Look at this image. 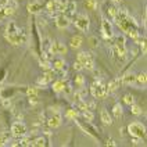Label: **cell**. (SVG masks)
Returning <instances> with one entry per match:
<instances>
[{
  "label": "cell",
  "mask_w": 147,
  "mask_h": 147,
  "mask_svg": "<svg viewBox=\"0 0 147 147\" xmlns=\"http://www.w3.org/2000/svg\"><path fill=\"white\" fill-rule=\"evenodd\" d=\"M8 0H0V6H7Z\"/></svg>",
  "instance_id": "35"
},
{
  "label": "cell",
  "mask_w": 147,
  "mask_h": 147,
  "mask_svg": "<svg viewBox=\"0 0 147 147\" xmlns=\"http://www.w3.org/2000/svg\"><path fill=\"white\" fill-rule=\"evenodd\" d=\"M108 93V89L101 83V82H96L93 86H92V94L96 98H103L107 96Z\"/></svg>",
  "instance_id": "5"
},
{
  "label": "cell",
  "mask_w": 147,
  "mask_h": 147,
  "mask_svg": "<svg viewBox=\"0 0 147 147\" xmlns=\"http://www.w3.org/2000/svg\"><path fill=\"white\" fill-rule=\"evenodd\" d=\"M7 17V14H6V8H4V6H0V20H4Z\"/></svg>",
  "instance_id": "28"
},
{
  "label": "cell",
  "mask_w": 147,
  "mask_h": 147,
  "mask_svg": "<svg viewBox=\"0 0 147 147\" xmlns=\"http://www.w3.org/2000/svg\"><path fill=\"white\" fill-rule=\"evenodd\" d=\"M50 53H53V54H65L67 47L60 42H54V43L50 45Z\"/></svg>",
  "instance_id": "8"
},
{
  "label": "cell",
  "mask_w": 147,
  "mask_h": 147,
  "mask_svg": "<svg viewBox=\"0 0 147 147\" xmlns=\"http://www.w3.org/2000/svg\"><path fill=\"white\" fill-rule=\"evenodd\" d=\"M68 24H69V21H68V18H67L65 16H60L56 18V25H57L58 28H67L68 26Z\"/></svg>",
  "instance_id": "11"
},
{
  "label": "cell",
  "mask_w": 147,
  "mask_h": 147,
  "mask_svg": "<svg viewBox=\"0 0 147 147\" xmlns=\"http://www.w3.org/2000/svg\"><path fill=\"white\" fill-rule=\"evenodd\" d=\"M3 104H4L6 107H8L10 106V101H8V100H4V103H3Z\"/></svg>",
  "instance_id": "37"
},
{
  "label": "cell",
  "mask_w": 147,
  "mask_h": 147,
  "mask_svg": "<svg viewBox=\"0 0 147 147\" xmlns=\"http://www.w3.org/2000/svg\"><path fill=\"white\" fill-rule=\"evenodd\" d=\"M115 20H117V22L119 25V28L122 29L123 32L128 33L131 38H133V39H138V38H139L138 29L135 28V21H133L132 17H129L128 13H125V11H118Z\"/></svg>",
  "instance_id": "1"
},
{
  "label": "cell",
  "mask_w": 147,
  "mask_h": 147,
  "mask_svg": "<svg viewBox=\"0 0 147 147\" xmlns=\"http://www.w3.org/2000/svg\"><path fill=\"white\" fill-rule=\"evenodd\" d=\"M74 68H75V69H78V71H81V69L83 68V67H82L81 64H79V63H75V65H74Z\"/></svg>",
  "instance_id": "34"
},
{
  "label": "cell",
  "mask_w": 147,
  "mask_h": 147,
  "mask_svg": "<svg viewBox=\"0 0 147 147\" xmlns=\"http://www.w3.org/2000/svg\"><path fill=\"white\" fill-rule=\"evenodd\" d=\"M100 117H101V121H103V123H106V125H111V123H113V119H111L110 114L107 113L106 110H101Z\"/></svg>",
  "instance_id": "13"
},
{
  "label": "cell",
  "mask_w": 147,
  "mask_h": 147,
  "mask_svg": "<svg viewBox=\"0 0 147 147\" xmlns=\"http://www.w3.org/2000/svg\"><path fill=\"white\" fill-rule=\"evenodd\" d=\"M60 123H61V115H60V113H56L49 119V125L50 128H57V126H60Z\"/></svg>",
  "instance_id": "10"
},
{
  "label": "cell",
  "mask_w": 147,
  "mask_h": 147,
  "mask_svg": "<svg viewBox=\"0 0 147 147\" xmlns=\"http://www.w3.org/2000/svg\"><path fill=\"white\" fill-rule=\"evenodd\" d=\"M11 133L16 138H22V136H25V133H26V128H25V125L22 122L17 121V122H14L11 125Z\"/></svg>",
  "instance_id": "6"
},
{
  "label": "cell",
  "mask_w": 147,
  "mask_h": 147,
  "mask_svg": "<svg viewBox=\"0 0 147 147\" xmlns=\"http://www.w3.org/2000/svg\"><path fill=\"white\" fill-rule=\"evenodd\" d=\"M82 45V38L81 36H74L71 39V47L72 49H79Z\"/></svg>",
  "instance_id": "14"
},
{
  "label": "cell",
  "mask_w": 147,
  "mask_h": 147,
  "mask_svg": "<svg viewBox=\"0 0 147 147\" xmlns=\"http://www.w3.org/2000/svg\"><path fill=\"white\" fill-rule=\"evenodd\" d=\"M136 82L139 83L140 86H144V85H146V82H147L146 72H142V74H139V75L136 76Z\"/></svg>",
  "instance_id": "16"
},
{
  "label": "cell",
  "mask_w": 147,
  "mask_h": 147,
  "mask_svg": "<svg viewBox=\"0 0 147 147\" xmlns=\"http://www.w3.org/2000/svg\"><path fill=\"white\" fill-rule=\"evenodd\" d=\"M40 8H42V4H40V3H32V4H29V6H28L29 13H38Z\"/></svg>",
  "instance_id": "18"
},
{
  "label": "cell",
  "mask_w": 147,
  "mask_h": 147,
  "mask_svg": "<svg viewBox=\"0 0 147 147\" xmlns=\"http://www.w3.org/2000/svg\"><path fill=\"white\" fill-rule=\"evenodd\" d=\"M83 115H85V118H88L89 121H92V119H93V114L90 113L89 110H88V111H85V113H83Z\"/></svg>",
  "instance_id": "31"
},
{
  "label": "cell",
  "mask_w": 147,
  "mask_h": 147,
  "mask_svg": "<svg viewBox=\"0 0 147 147\" xmlns=\"http://www.w3.org/2000/svg\"><path fill=\"white\" fill-rule=\"evenodd\" d=\"M131 111H132V114H135V115H140L142 113H143L139 106H135V103L131 104Z\"/></svg>",
  "instance_id": "20"
},
{
  "label": "cell",
  "mask_w": 147,
  "mask_h": 147,
  "mask_svg": "<svg viewBox=\"0 0 147 147\" xmlns=\"http://www.w3.org/2000/svg\"><path fill=\"white\" fill-rule=\"evenodd\" d=\"M121 83H122V81H121V78H118V79H114V81L111 82L110 85H108V88L107 89L108 90H117L119 86H121Z\"/></svg>",
  "instance_id": "15"
},
{
  "label": "cell",
  "mask_w": 147,
  "mask_h": 147,
  "mask_svg": "<svg viewBox=\"0 0 147 147\" xmlns=\"http://www.w3.org/2000/svg\"><path fill=\"white\" fill-rule=\"evenodd\" d=\"M75 82H76V85H78V86H79V88H82V86H83V76H81V75H79V76H76V79H75Z\"/></svg>",
  "instance_id": "29"
},
{
  "label": "cell",
  "mask_w": 147,
  "mask_h": 147,
  "mask_svg": "<svg viewBox=\"0 0 147 147\" xmlns=\"http://www.w3.org/2000/svg\"><path fill=\"white\" fill-rule=\"evenodd\" d=\"M75 26L78 29H81V31H88V28H89V18L85 14L76 16V18H75Z\"/></svg>",
  "instance_id": "7"
},
{
  "label": "cell",
  "mask_w": 147,
  "mask_h": 147,
  "mask_svg": "<svg viewBox=\"0 0 147 147\" xmlns=\"http://www.w3.org/2000/svg\"><path fill=\"white\" fill-rule=\"evenodd\" d=\"M107 144L108 146H115V142L114 140H107Z\"/></svg>",
  "instance_id": "36"
},
{
  "label": "cell",
  "mask_w": 147,
  "mask_h": 147,
  "mask_svg": "<svg viewBox=\"0 0 147 147\" xmlns=\"http://www.w3.org/2000/svg\"><path fill=\"white\" fill-rule=\"evenodd\" d=\"M103 35L106 38H111L113 36V26L107 20H103Z\"/></svg>",
  "instance_id": "9"
},
{
  "label": "cell",
  "mask_w": 147,
  "mask_h": 147,
  "mask_svg": "<svg viewBox=\"0 0 147 147\" xmlns=\"http://www.w3.org/2000/svg\"><path fill=\"white\" fill-rule=\"evenodd\" d=\"M117 13H118V11H117V8H115V7H108V14L113 17V18H115V17H117Z\"/></svg>",
  "instance_id": "27"
},
{
  "label": "cell",
  "mask_w": 147,
  "mask_h": 147,
  "mask_svg": "<svg viewBox=\"0 0 147 147\" xmlns=\"http://www.w3.org/2000/svg\"><path fill=\"white\" fill-rule=\"evenodd\" d=\"M86 7L90 8V10H94L96 8V1L94 0H88L86 1Z\"/></svg>",
  "instance_id": "24"
},
{
  "label": "cell",
  "mask_w": 147,
  "mask_h": 147,
  "mask_svg": "<svg viewBox=\"0 0 147 147\" xmlns=\"http://www.w3.org/2000/svg\"><path fill=\"white\" fill-rule=\"evenodd\" d=\"M63 67H64V61H63V60H56V61H54V68L61 69Z\"/></svg>",
  "instance_id": "25"
},
{
  "label": "cell",
  "mask_w": 147,
  "mask_h": 147,
  "mask_svg": "<svg viewBox=\"0 0 147 147\" xmlns=\"http://www.w3.org/2000/svg\"><path fill=\"white\" fill-rule=\"evenodd\" d=\"M76 113L75 111H68V117H71V118H76Z\"/></svg>",
  "instance_id": "33"
},
{
  "label": "cell",
  "mask_w": 147,
  "mask_h": 147,
  "mask_svg": "<svg viewBox=\"0 0 147 147\" xmlns=\"http://www.w3.org/2000/svg\"><path fill=\"white\" fill-rule=\"evenodd\" d=\"M32 146H45L46 144V140L43 139V138H39V139H36L33 143H31Z\"/></svg>",
  "instance_id": "23"
},
{
  "label": "cell",
  "mask_w": 147,
  "mask_h": 147,
  "mask_svg": "<svg viewBox=\"0 0 147 147\" xmlns=\"http://www.w3.org/2000/svg\"><path fill=\"white\" fill-rule=\"evenodd\" d=\"M90 45H92L93 47H97V46H98L97 38H94V36H93V38H90Z\"/></svg>",
  "instance_id": "30"
},
{
  "label": "cell",
  "mask_w": 147,
  "mask_h": 147,
  "mask_svg": "<svg viewBox=\"0 0 147 147\" xmlns=\"http://www.w3.org/2000/svg\"><path fill=\"white\" fill-rule=\"evenodd\" d=\"M4 75H6V71L0 68V82H3V81H4V78H6Z\"/></svg>",
  "instance_id": "32"
},
{
  "label": "cell",
  "mask_w": 147,
  "mask_h": 147,
  "mask_svg": "<svg viewBox=\"0 0 147 147\" xmlns=\"http://www.w3.org/2000/svg\"><path fill=\"white\" fill-rule=\"evenodd\" d=\"M114 117L115 118H121L122 117V107L119 104H115L114 106Z\"/></svg>",
  "instance_id": "19"
},
{
  "label": "cell",
  "mask_w": 147,
  "mask_h": 147,
  "mask_svg": "<svg viewBox=\"0 0 147 147\" xmlns=\"http://www.w3.org/2000/svg\"><path fill=\"white\" fill-rule=\"evenodd\" d=\"M8 139H10V133H3L1 136H0V146H4L6 143L8 142Z\"/></svg>",
  "instance_id": "21"
},
{
  "label": "cell",
  "mask_w": 147,
  "mask_h": 147,
  "mask_svg": "<svg viewBox=\"0 0 147 147\" xmlns=\"http://www.w3.org/2000/svg\"><path fill=\"white\" fill-rule=\"evenodd\" d=\"M128 131L132 136L139 138V139H144L146 138V126L140 122H133L128 126Z\"/></svg>",
  "instance_id": "3"
},
{
  "label": "cell",
  "mask_w": 147,
  "mask_h": 147,
  "mask_svg": "<svg viewBox=\"0 0 147 147\" xmlns=\"http://www.w3.org/2000/svg\"><path fill=\"white\" fill-rule=\"evenodd\" d=\"M122 83L125 85H133L135 82H136V75H133V74H126L125 76H122Z\"/></svg>",
  "instance_id": "12"
},
{
  "label": "cell",
  "mask_w": 147,
  "mask_h": 147,
  "mask_svg": "<svg viewBox=\"0 0 147 147\" xmlns=\"http://www.w3.org/2000/svg\"><path fill=\"white\" fill-rule=\"evenodd\" d=\"M64 88H65V82H64V81H56V82H54V85H53V89H54V92H61Z\"/></svg>",
  "instance_id": "17"
},
{
  "label": "cell",
  "mask_w": 147,
  "mask_h": 147,
  "mask_svg": "<svg viewBox=\"0 0 147 147\" xmlns=\"http://www.w3.org/2000/svg\"><path fill=\"white\" fill-rule=\"evenodd\" d=\"M78 63L83 68H88V69H93L94 68V58L88 51H82V53L78 54Z\"/></svg>",
  "instance_id": "2"
},
{
  "label": "cell",
  "mask_w": 147,
  "mask_h": 147,
  "mask_svg": "<svg viewBox=\"0 0 147 147\" xmlns=\"http://www.w3.org/2000/svg\"><path fill=\"white\" fill-rule=\"evenodd\" d=\"M28 96H36L38 94V89L36 88H28Z\"/></svg>",
  "instance_id": "26"
},
{
  "label": "cell",
  "mask_w": 147,
  "mask_h": 147,
  "mask_svg": "<svg viewBox=\"0 0 147 147\" xmlns=\"http://www.w3.org/2000/svg\"><path fill=\"white\" fill-rule=\"evenodd\" d=\"M6 39H7L10 43H13V45H21V43H25V42H26V35L24 33V31L18 29L16 32L6 33Z\"/></svg>",
  "instance_id": "4"
},
{
  "label": "cell",
  "mask_w": 147,
  "mask_h": 147,
  "mask_svg": "<svg viewBox=\"0 0 147 147\" xmlns=\"http://www.w3.org/2000/svg\"><path fill=\"white\" fill-rule=\"evenodd\" d=\"M113 1H114V3H121L122 0H113Z\"/></svg>",
  "instance_id": "38"
},
{
  "label": "cell",
  "mask_w": 147,
  "mask_h": 147,
  "mask_svg": "<svg viewBox=\"0 0 147 147\" xmlns=\"http://www.w3.org/2000/svg\"><path fill=\"white\" fill-rule=\"evenodd\" d=\"M123 101H125L126 104H129V106H131V104L135 103V98H133L132 94H125V96H123Z\"/></svg>",
  "instance_id": "22"
}]
</instances>
